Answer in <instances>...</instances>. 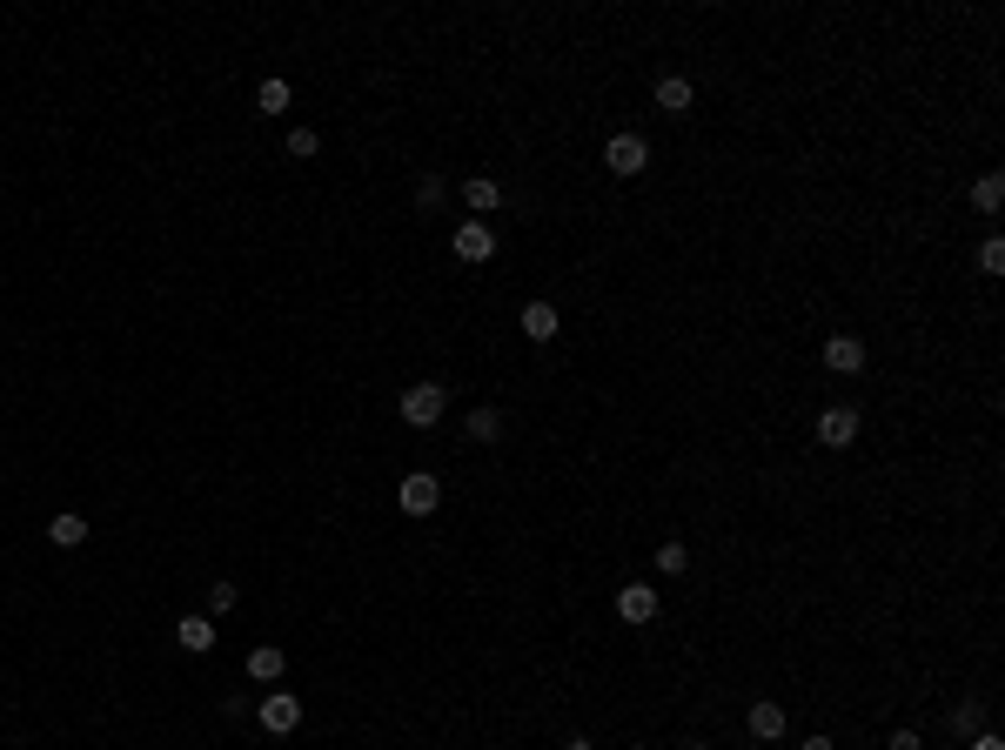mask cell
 Here are the masks:
<instances>
[{
	"label": "cell",
	"mask_w": 1005,
	"mask_h": 750,
	"mask_svg": "<svg viewBox=\"0 0 1005 750\" xmlns=\"http://www.w3.org/2000/svg\"><path fill=\"white\" fill-rule=\"evenodd\" d=\"M463 436H469V442H496V436H503V416H496V409H469Z\"/></svg>",
	"instance_id": "17"
},
{
	"label": "cell",
	"mask_w": 1005,
	"mask_h": 750,
	"mask_svg": "<svg viewBox=\"0 0 1005 750\" xmlns=\"http://www.w3.org/2000/svg\"><path fill=\"white\" fill-rule=\"evenodd\" d=\"M804 750H838V744H831V737H804Z\"/></svg>",
	"instance_id": "25"
},
{
	"label": "cell",
	"mask_w": 1005,
	"mask_h": 750,
	"mask_svg": "<svg viewBox=\"0 0 1005 750\" xmlns=\"http://www.w3.org/2000/svg\"><path fill=\"white\" fill-rule=\"evenodd\" d=\"M684 750H711V744H704V737H691V744H684Z\"/></svg>",
	"instance_id": "27"
},
{
	"label": "cell",
	"mask_w": 1005,
	"mask_h": 750,
	"mask_svg": "<svg viewBox=\"0 0 1005 750\" xmlns=\"http://www.w3.org/2000/svg\"><path fill=\"white\" fill-rule=\"evenodd\" d=\"M825 369L831 375H858L865 369V342H858V335H831L825 342Z\"/></svg>",
	"instance_id": "8"
},
{
	"label": "cell",
	"mask_w": 1005,
	"mask_h": 750,
	"mask_svg": "<svg viewBox=\"0 0 1005 750\" xmlns=\"http://www.w3.org/2000/svg\"><path fill=\"white\" fill-rule=\"evenodd\" d=\"M449 248H456V262H469V268H483L496 255V228L490 221H463L456 235H449Z\"/></svg>",
	"instance_id": "3"
},
{
	"label": "cell",
	"mask_w": 1005,
	"mask_h": 750,
	"mask_svg": "<svg viewBox=\"0 0 1005 750\" xmlns=\"http://www.w3.org/2000/svg\"><path fill=\"white\" fill-rule=\"evenodd\" d=\"M563 750H590V737H570V744H563Z\"/></svg>",
	"instance_id": "26"
},
{
	"label": "cell",
	"mask_w": 1005,
	"mask_h": 750,
	"mask_svg": "<svg viewBox=\"0 0 1005 750\" xmlns=\"http://www.w3.org/2000/svg\"><path fill=\"white\" fill-rule=\"evenodd\" d=\"M516 329H523V335H530V342H550V335H557V329H563V315H557V309H550V302H530V309H523V315H516Z\"/></svg>",
	"instance_id": "11"
},
{
	"label": "cell",
	"mask_w": 1005,
	"mask_h": 750,
	"mask_svg": "<svg viewBox=\"0 0 1005 750\" xmlns=\"http://www.w3.org/2000/svg\"><path fill=\"white\" fill-rule=\"evenodd\" d=\"M751 737H764V744H778V737H784V704L758 697V704H751Z\"/></svg>",
	"instance_id": "14"
},
{
	"label": "cell",
	"mask_w": 1005,
	"mask_h": 750,
	"mask_svg": "<svg viewBox=\"0 0 1005 750\" xmlns=\"http://www.w3.org/2000/svg\"><path fill=\"white\" fill-rule=\"evenodd\" d=\"M603 168H610V175H644L650 168V141L644 134H610V141H603Z\"/></svg>",
	"instance_id": "2"
},
{
	"label": "cell",
	"mask_w": 1005,
	"mask_h": 750,
	"mask_svg": "<svg viewBox=\"0 0 1005 750\" xmlns=\"http://www.w3.org/2000/svg\"><path fill=\"white\" fill-rule=\"evenodd\" d=\"M858 429H865V422H858V409H851V402H831L825 416H818V442H825V449H851V442H858Z\"/></svg>",
	"instance_id": "5"
},
{
	"label": "cell",
	"mask_w": 1005,
	"mask_h": 750,
	"mask_svg": "<svg viewBox=\"0 0 1005 750\" xmlns=\"http://www.w3.org/2000/svg\"><path fill=\"white\" fill-rule=\"evenodd\" d=\"M630 750H644V744H630Z\"/></svg>",
	"instance_id": "28"
},
{
	"label": "cell",
	"mask_w": 1005,
	"mask_h": 750,
	"mask_svg": "<svg viewBox=\"0 0 1005 750\" xmlns=\"http://www.w3.org/2000/svg\"><path fill=\"white\" fill-rule=\"evenodd\" d=\"M999 201H1005V175H979V181H972V208H979V215H999Z\"/></svg>",
	"instance_id": "16"
},
{
	"label": "cell",
	"mask_w": 1005,
	"mask_h": 750,
	"mask_svg": "<svg viewBox=\"0 0 1005 750\" xmlns=\"http://www.w3.org/2000/svg\"><path fill=\"white\" fill-rule=\"evenodd\" d=\"M315 148H322V134H315V128H289V155L295 161H309Z\"/></svg>",
	"instance_id": "21"
},
{
	"label": "cell",
	"mask_w": 1005,
	"mask_h": 750,
	"mask_svg": "<svg viewBox=\"0 0 1005 750\" xmlns=\"http://www.w3.org/2000/svg\"><path fill=\"white\" fill-rule=\"evenodd\" d=\"M175 643L188 650V657H208V650H215V617H181L175 623Z\"/></svg>",
	"instance_id": "10"
},
{
	"label": "cell",
	"mask_w": 1005,
	"mask_h": 750,
	"mask_svg": "<svg viewBox=\"0 0 1005 750\" xmlns=\"http://www.w3.org/2000/svg\"><path fill=\"white\" fill-rule=\"evenodd\" d=\"M255 717H262V730H268V737H289V730L302 724V697H282V690H268Z\"/></svg>",
	"instance_id": "6"
},
{
	"label": "cell",
	"mask_w": 1005,
	"mask_h": 750,
	"mask_svg": "<svg viewBox=\"0 0 1005 750\" xmlns=\"http://www.w3.org/2000/svg\"><path fill=\"white\" fill-rule=\"evenodd\" d=\"M691 101H697V88L684 74H664V81H657V108L664 114H691Z\"/></svg>",
	"instance_id": "12"
},
{
	"label": "cell",
	"mask_w": 1005,
	"mask_h": 750,
	"mask_svg": "<svg viewBox=\"0 0 1005 750\" xmlns=\"http://www.w3.org/2000/svg\"><path fill=\"white\" fill-rule=\"evenodd\" d=\"M617 617H624V623H650V617H657V590H650V583H624V590H617Z\"/></svg>",
	"instance_id": "9"
},
{
	"label": "cell",
	"mask_w": 1005,
	"mask_h": 750,
	"mask_svg": "<svg viewBox=\"0 0 1005 750\" xmlns=\"http://www.w3.org/2000/svg\"><path fill=\"white\" fill-rule=\"evenodd\" d=\"M443 409H449L443 382H416V389H402V422H409V429H436Z\"/></svg>",
	"instance_id": "1"
},
{
	"label": "cell",
	"mask_w": 1005,
	"mask_h": 750,
	"mask_svg": "<svg viewBox=\"0 0 1005 750\" xmlns=\"http://www.w3.org/2000/svg\"><path fill=\"white\" fill-rule=\"evenodd\" d=\"M972 750H1005V744L992 737V730H972Z\"/></svg>",
	"instance_id": "24"
},
{
	"label": "cell",
	"mask_w": 1005,
	"mask_h": 750,
	"mask_svg": "<svg viewBox=\"0 0 1005 750\" xmlns=\"http://www.w3.org/2000/svg\"><path fill=\"white\" fill-rule=\"evenodd\" d=\"M979 275H1005V242H999V235L979 242Z\"/></svg>",
	"instance_id": "20"
},
{
	"label": "cell",
	"mask_w": 1005,
	"mask_h": 750,
	"mask_svg": "<svg viewBox=\"0 0 1005 750\" xmlns=\"http://www.w3.org/2000/svg\"><path fill=\"white\" fill-rule=\"evenodd\" d=\"M282 670H289V657H282L275 643H255V650H248V677H255V684H275Z\"/></svg>",
	"instance_id": "13"
},
{
	"label": "cell",
	"mask_w": 1005,
	"mask_h": 750,
	"mask_svg": "<svg viewBox=\"0 0 1005 750\" xmlns=\"http://www.w3.org/2000/svg\"><path fill=\"white\" fill-rule=\"evenodd\" d=\"M463 208H469V221H483L490 208H503V181H490V175H469V181H463Z\"/></svg>",
	"instance_id": "7"
},
{
	"label": "cell",
	"mask_w": 1005,
	"mask_h": 750,
	"mask_svg": "<svg viewBox=\"0 0 1005 750\" xmlns=\"http://www.w3.org/2000/svg\"><path fill=\"white\" fill-rule=\"evenodd\" d=\"M657 570H664V576H684V570H691V550H684V543H664V550H657Z\"/></svg>",
	"instance_id": "19"
},
{
	"label": "cell",
	"mask_w": 1005,
	"mask_h": 750,
	"mask_svg": "<svg viewBox=\"0 0 1005 750\" xmlns=\"http://www.w3.org/2000/svg\"><path fill=\"white\" fill-rule=\"evenodd\" d=\"M892 750H925V737L918 730H892Z\"/></svg>",
	"instance_id": "23"
},
{
	"label": "cell",
	"mask_w": 1005,
	"mask_h": 750,
	"mask_svg": "<svg viewBox=\"0 0 1005 750\" xmlns=\"http://www.w3.org/2000/svg\"><path fill=\"white\" fill-rule=\"evenodd\" d=\"M47 536H54V550H81V543H88V523H81V516H54Z\"/></svg>",
	"instance_id": "15"
},
{
	"label": "cell",
	"mask_w": 1005,
	"mask_h": 750,
	"mask_svg": "<svg viewBox=\"0 0 1005 750\" xmlns=\"http://www.w3.org/2000/svg\"><path fill=\"white\" fill-rule=\"evenodd\" d=\"M228 610H235V583H215L208 590V617H228Z\"/></svg>",
	"instance_id": "22"
},
{
	"label": "cell",
	"mask_w": 1005,
	"mask_h": 750,
	"mask_svg": "<svg viewBox=\"0 0 1005 750\" xmlns=\"http://www.w3.org/2000/svg\"><path fill=\"white\" fill-rule=\"evenodd\" d=\"M396 503H402V516H429V509L443 503V483H436L429 469H409L402 489H396Z\"/></svg>",
	"instance_id": "4"
},
{
	"label": "cell",
	"mask_w": 1005,
	"mask_h": 750,
	"mask_svg": "<svg viewBox=\"0 0 1005 750\" xmlns=\"http://www.w3.org/2000/svg\"><path fill=\"white\" fill-rule=\"evenodd\" d=\"M255 108L275 121V114H289V81H262V94H255Z\"/></svg>",
	"instance_id": "18"
}]
</instances>
